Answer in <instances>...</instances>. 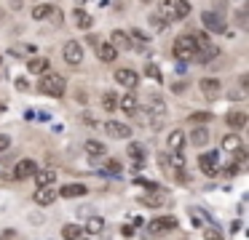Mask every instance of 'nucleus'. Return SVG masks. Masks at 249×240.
<instances>
[{"label":"nucleus","mask_w":249,"mask_h":240,"mask_svg":"<svg viewBox=\"0 0 249 240\" xmlns=\"http://www.w3.org/2000/svg\"><path fill=\"white\" fill-rule=\"evenodd\" d=\"M38 91H40V94H46V96L59 99V96H65V91H67V80L62 78V75H56V72H46V75H40Z\"/></svg>","instance_id":"1"},{"label":"nucleus","mask_w":249,"mask_h":240,"mask_svg":"<svg viewBox=\"0 0 249 240\" xmlns=\"http://www.w3.org/2000/svg\"><path fill=\"white\" fill-rule=\"evenodd\" d=\"M196 51H198V46H196L193 32H182V35H177V37H174L172 53L179 59V62H190V59L196 56Z\"/></svg>","instance_id":"2"},{"label":"nucleus","mask_w":249,"mask_h":240,"mask_svg":"<svg viewBox=\"0 0 249 240\" xmlns=\"http://www.w3.org/2000/svg\"><path fill=\"white\" fill-rule=\"evenodd\" d=\"M158 14H161V19L166 21V24L169 21H179L190 14V3L188 0H163Z\"/></svg>","instance_id":"3"},{"label":"nucleus","mask_w":249,"mask_h":240,"mask_svg":"<svg viewBox=\"0 0 249 240\" xmlns=\"http://www.w3.org/2000/svg\"><path fill=\"white\" fill-rule=\"evenodd\" d=\"M113 78H115V83H121L124 88H137V83H140V75H137V69H131V67H121V69H115L113 72Z\"/></svg>","instance_id":"4"},{"label":"nucleus","mask_w":249,"mask_h":240,"mask_svg":"<svg viewBox=\"0 0 249 240\" xmlns=\"http://www.w3.org/2000/svg\"><path fill=\"white\" fill-rule=\"evenodd\" d=\"M38 174V163H35L33 158H24V160H19L17 165H14V179L17 181H24V179H30V176H35Z\"/></svg>","instance_id":"5"},{"label":"nucleus","mask_w":249,"mask_h":240,"mask_svg":"<svg viewBox=\"0 0 249 240\" xmlns=\"http://www.w3.org/2000/svg\"><path fill=\"white\" fill-rule=\"evenodd\" d=\"M62 56H65L67 64H81L83 62V46L78 40H67L65 48H62Z\"/></svg>","instance_id":"6"},{"label":"nucleus","mask_w":249,"mask_h":240,"mask_svg":"<svg viewBox=\"0 0 249 240\" xmlns=\"http://www.w3.org/2000/svg\"><path fill=\"white\" fill-rule=\"evenodd\" d=\"M201 24L206 27V32H225V19L214 11H204L201 14Z\"/></svg>","instance_id":"7"},{"label":"nucleus","mask_w":249,"mask_h":240,"mask_svg":"<svg viewBox=\"0 0 249 240\" xmlns=\"http://www.w3.org/2000/svg\"><path fill=\"white\" fill-rule=\"evenodd\" d=\"M217 158H220V152H204V155H198V168L204 171L206 176H217V174H220V168H217Z\"/></svg>","instance_id":"8"},{"label":"nucleus","mask_w":249,"mask_h":240,"mask_svg":"<svg viewBox=\"0 0 249 240\" xmlns=\"http://www.w3.org/2000/svg\"><path fill=\"white\" fill-rule=\"evenodd\" d=\"M105 133H107L110 139H129L131 128L126 126V123H121V120H107L105 123Z\"/></svg>","instance_id":"9"},{"label":"nucleus","mask_w":249,"mask_h":240,"mask_svg":"<svg viewBox=\"0 0 249 240\" xmlns=\"http://www.w3.org/2000/svg\"><path fill=\"white\" fill-rule=\"evenodd\" d=\"M118 110H124L126 115H140V99H137L134 94H131V91H126L124 96H118Z\"/></svg>","instance_id":"10"},{"label":"nucleus","mask_w":249,"mask_h":240,"mask_svg":"<svg viewBox=\"0 0 249 240\" xmlns=\"http://www.w3.org/2000/svg\"><path fill=\"white\" fill-rule=\"evenodd\" d=\"M174 227H177V219L174 216H158V219H153V222L147 224V229H150L153 235L169 232V229H174Z\"/></svg>","instance_id":"11"},{"label":"nucleus","mask_w":249,"mask_h":240,"mask_svg":"<svg viewBox=\"0 0 249 240\" xmlns=\"http://www.w3.org/2000/svg\"><path fill=\"white\" fill-rule=\"evenodd\" d=\"M110 46H113L115 51H131L129 32H124V30H113V35H110Z\"/></svg>","instance_id":"12"},{"label":"nucleus","mask_w":249,"mask_h":240,"mask_svg":"<svg viewBox=\"0 0 249 240\" xmlns=\"http://www.w3.org/2000/svg\"><path fill=\"white\" fill-rule=\"evenodd\" d=\"M198 88H201V94H204V96H209V99H214V96L222 91V83H220L217 78H204V80L198 83Z\"/></svg>","instance_id":"13"},{"label":"nucleus","mask_w":249,"mask_h":240,"mask_svg":"<svg viewBox=\"0 0 249 240\" xmlns=\"http://www.w3.org/2000/svg\"><path fill=\"white\" fill-rule=\"evenodd\" d=\"M56 200V190L54 187H38V190H35V203H38V206H51V203Z\"/></svg>","instance_id":"14"},{"label":"nucleus","mask_w":249,"mask_h":240,"mask_svg":"<svg viewBox=\"0 0 249 240\" xmlns=\"http://www.w3.org/2000/svg\"><path fill=\"white\" fill-rule=\"evenodd\" d=\"M217 53H220V48H217L214 43H206V46H201L198 51H196L193 59H196V62H201V64H206V62H212Z\"/></svg>","instance_id":"15"},{"label":"nucleus","mask_w":249,"mask_h":240,"mask_svg":"<svg viewBox=\"0 0 249 240\" xmlns=\"http://www.w3.org/2000/svg\"><path fill=\"white\" fill-rule=\"evenodd\" d=\"M247 120H249V115H247V112H241V110H231L225 115V123L231 128H244V126H247Z\"/></svg>","instance_id":"16"},{"label":"nucleus","mask_w":249,"mask_h":240,"mask_svg":"<svg viewBox=\"0 0 249 240\" xmlns=\"http://www.w3.org/2000/svg\"><path fill=\"white\" fill-rule=\"evenodd\" d=\"M46 69H49V59L30 56V62H27V72L30 75H46Z\"/></svg>","instance_id":"17"},{"label":"nucleus","mask_w":249,"mask_h":240,"mask_svg":"<svg viewBox=\"0 0 249 240\" xmlns=\"http://www.w3.org/2000/svg\"><path fill=\"white\" fill-rule=\"evenodd\" d=\"M86 184H78V181H72V184H65L59 190V197H83L86 195Z\"/></svg>","instance_id":"18"},{"label":"nucleus","mask_w":249,"mask_h":240,"mask_svg":"<svg viewBox=\"0 0 249 240\" xmlns=\"http://www.w3.org/2000/svg\"><path fill=\"white\" fill-rule=\"evenodd\" d=\"M72 21H75L78 30H89V27H94L91 14H86L83 8H75V11H72Z\"/></svg>","instance_id":"19"},{"label":"nucleus","mask_w":249,"mask_h":240,"mask_svg":"<svg viewBox=\"0 0 249 240\" xmlns=\"http://www.w3.org/2000/svg\"><path fill=\"white\" fill-rule=\"evenodd\" d=\"M99 101H102V110L105 112H115V110H118V94H115V91H102Z\"/></svg>","instance_id":"20"},{"label":"nucleus","mask_w":249,"mask_h":240,"mask_svg":"<svg viewBox=\"0 0 249 240\" xmlns=\"http://www.w3.org/2000/svg\"><path fill=\"white\" fill-rule=\"evenodd\" d=\"M115 56H118V51H115L113 46H110V43H99L97 46V59L99 62H115Z\"/></svg>","instance_id":"21"},{"label":"nucleus","mask_w":249,"mask_h":240,"mask_svg":"<svg viewBox=\"0 0 249 240\" xmlns=\"http://www.w3.org/2000/svg\"><path fill=\"white\" fill-rule=\"evenodd\" d=\"M166 147H169V149L185 147V131H182V128H174V131L169 133V136H166Z\"/></svg>","instance_id":"22"},{"label":"nucleus","mask_w":249,"mask_h":240,"mask_svg":"<svg viewBox=\"0 0 249 240\" xmlns=\"http://www.w3.org/2000/svg\"><path fill=\"white\" fill-rule=\"evenodd\" d=\"M83 149H86L89 155H94V158H105V155H107V147H105L102 142H97V139H89V142L83 144Z\"/></svg>","instance_id":"23"},{"label":"nucleus","mask_w":249,"mask_h":240,"mask_svg":"<svg viewBox=\"0 0 249 240\" xmlns=\"http://www.w3.org/2000/svg\"><path fill=\"white\" fill-rule=\"evenodd\" d=\"M188 139H190V144H193V147H204V144L209 142V131H206V128H193Z\"/></svg>","instance_id":"24"},{"label":"nucleus","mask_w":249,"mask_h":240,"mask_svg":"<svg viewBox=\"0 0 249 240\" xmlns=\"http://www.w3.org/2000/svg\"><path fill=\"white\" fill-rule=\"evenodd\" d=\"M163 163H169L172 168H177V171H185V155L179 152V149H172L169 158H163Z\"/></svg>","instance_id":"25"},{"label":"nucleus","mask_w":249,"mask_h":240,"mask_svg":"<svg viewBox=\"0 0 249 240\" xmlns=\"http://www.w3.org/2000/svg\"><path fill=\"white\" fill-rule=\"evenodd\" d=\"M220 147L225 149V152H236V149L241 147V139H238L236 133H225V136H222V142H220Z\"/></svg>","instance_id":"26"},{"label":"nucleus","mask_w":249,"mask_h":240,"mask_svg":"<svg viewBox=\"0 0 249 240\" xmlns=\"http://www.w3.org/2000/svg\"><path fill=\"white\" fill-rule=\"evenodd\" d=\"M129 40H131V51H142L147 46V35H142L140 30H131L129 32Z\"/></svg>","instance_id":"27"},{"label":"nucleus","mask_w":249,"mask_h":240,"mask_svg":"<svg viewBox=\"0 0 249 240\" xmlns=\"http://www.w3.org/2000/svg\"><path fill=\"white\" fill-rule=\"evenodd\" d=\"M126 155H129L131 160H137V163H140V160H145V147H142L140 142H131L129 149H126Z\"/></svg>","instance_id":"28"},{"label":"nucleus","mask_w":249,"mask_h":240,"mask_svg":"<svg viewBox=\"0 0 249 240\" xmlns=\"http://www.w3.org/2000/svg\"><path fill=\"white\" fill-rule=\"evenodd\" d=\"M83 235V229L78 227V224H65V227H62V238L65 240H78Z\"/></svg>","instance_id":"29"},{"label":"nucleus","mask_w":249,"mask_h":240,"mask_svg":"<svg viewBox=\"0 0 249 240\" xmlns=\"http://www.w3.org/2000/svg\"><path fill=\"white\" fill-rule=\"evenodd\" d=\"M51 11H54V5H51V3H40V5H35V8H33V19H49Z\"/></svg>","instance_id":"30"},{"label":"nucleus","mask_w":249,"mask_h":240,"mask_svg":"<svg viewBox=\"0 0 249 240\" xmlns=\"http://www.w3.org/2000/svg\"><path fill=\"white\" fill-rule=\"evenodd\" d=\"M54 179H56V174H54L51 168H49V171H38V174H35V181H38V187H49Z\"/></svg>","instance_id":"31"},{"label":"nucleus","mask_w":249,"mask_h":240,"mask_svg":"<svg viewBox=\"0 0 249 240\" xmlns=\"http://www.w3.org/2000/svg\"><path fill=\"white\" fill-rule=\"evenodd\" d=\"M86 229H89V232H91V235L102 232V229H105V219H99V216L89 219V222H86Z\"/></svg>","instance_id":"32"},{"label":"nucleus","mask_w":249,"mask_h":240,"mask_svg":"<svg viewBox=\"0 0 249 240\" xmlns=\"http://www.w3.org/2000/svg\"><path fill=\"white\" fill-rule=\"evenodd\" d=\"M11 53L14 56H35V46H17V48H11Z\"/></svg>","instance_id":"33"},{"label":"nucleus","mask_w":249,"mask_h":240,"mask_svg":"<svg viewBox=\"0 0 249 240\" xmlns=\"http://www.w3.org/2000/svg\"><path fill=\"white\" fill-rule=\"evenodd\" d=\"M204 240H225L217 227H204Z\"/></svg>","instance_id":"34"},{"label":"nucleus","mask_w":249,"mask_h":240,"mask_svg":"<svg viewBox=\"0 0 249 240\" xmlns=\"http://www.w3.org/2000/svg\"><path fill=\"white\" fill-rule=\"evenodd\" d=\"M150 24H153V30H156V32H163V30H166V21L161 19V14H153V16H150Z\"/></svg>","instance_id":"35"},{"label":"nucleus","mask_w":249,"mask_h":240,"mask_svg":"<svg viewBox=\"0 0 249 240\" xmlns=\"http://www.w3.org/2000/svg\"><path fill=\"white\" fill-rule=\"evenodd\" d=\"M142 203H145V206H150V208H158L163 203V197L161 195H145V197H142Z\"/></svg>","instance_id":"36"},{"label":"nucleus","mask_w":249,"mask_h":240,"mask_svg":"<svg viewBox=\"0 0 249 240\" xmlns=\"http://www.w3.org/2000/svg\"><path fill=\"white\" fill-rule=\"evenodd\" d=\"M190 120H193V123H209L212 120V112H193Z\"/></svg>","instance_id":"37"},{"label":"nucleus","mask_w":249,"mask_h":240,"mask_svg":"<svg viewBox=\"0 0 249 240\" xmlns=\"http://www.w3.org/2000/svg\"><path fill=\"white\" fill-rule=\"evenodd\" d=\"M145 72H147V78L161 80V72H158V67H156V64H147V67H145Z\"/></svg>","instance_id":"38"},{"label":"nucleus","mask_w":249,"mask_h":240,"mask_svg":"<svg viewBox=\"0 0 249 240\" xmlns=\"http://www.w3.org/2000/svg\"><path fill=\"white\" fill-rule=\"evenodd\" d=\"M8 147H11V136L0 133V152H3V149H8Z\"/></svg>","instance_id":"39"},{"label":"nucleus","mask_w":249,"mask_h":240,"mask_svg":"<svg viewBox=\"0 0 249 240\" xmlns=\"http://www.w3.org/2000/svg\"><path fill=\"white\" fill-rule=\"evenodd\" d=\"M107 171H110V174H121V163H115V160H107Z\"/></svg>","instance_id":"40"},{"label":"nucleus","mask_w":249,"mask_h":240,"mask_svg":"<svg viewBox=\"0 0 249 240\" xmlns=\"http://www.w3.org/2000/svg\"><path fill=\"white\" fill-rule=\"evenodd\" d=\"M17 88L27 91V88H30V83H27V80H24V78H19V80H17Z\"/></svg>","instance_id":"41"},{"label":"nucleus","mask_w":249,"mask_h":240,"mask_svg":"<svg viewBox=\"0 0 249 240\" xmlns=\"http://www.w3.org/2000/svg\"><path fill=\"white\" fill-rule=\"evenodd\" d=\"M51 19H54V24H62V14H59V11H51Z\"/></svg>","instance_id":"42"},{"label":"nucleus","mask_w":249,"mask_h":240,"mask_svg":"<svg viewBox=\"0 0 249 240\" xmlns=\"http://www.w3.org/2000/svg\"><path fill=\"white\" fill-rule=\"evenodd\" d=\"M238 83H241V91H247V85H249V78H247V75H241V80H238Z\"/></svg>","instance_id":"43"},{"label":"nucleus","mask_w":249,"mask_h":240,"mask_svg":"<svg viewBox=\"0 0 249 240\" xmlns=\"http://www.w3.org/2000/svg\"><path fill=\"white\" fill-rule=\"evenodd\" d=\"M3 16H6V14H3V8H0V21H3Z\"/></svg>","instance_id":"44"},{"label":"nucleus","mask_w":249,"mask_h":240,"mask_svg":"<svg viewBox=\"0 0 249 240\" xmlns=\"http://www.w3.org/2000/svg\"><path fill=\"white\" fill-rule=\"evenodd\" d=\"M75 3H89V0H75Z\"/></svg>","instance_id":"45"},{"label":"nucleus","mask_w":249,"mask_h":240,"mask_svg":"<svg viewBox=\"0 0 249 240\" xmlns=\"http://www.w3.org/2000/svg\"><path fill=\"white\" fill-rule=\"evenodd\" d=\"M0 64H3V56H0Z\"/></svg>","instance_id":"46"},{"label":"nucleus","mask_w":249,"mask_h":240,"mask_svg":"<svg viewBox=\"0 0 249 240\" xmlns=\"http://www.w3.org/2000/svg\"><path fill=\"white\" fill-rule=\"evenodd\" d=\"M0 110H3V104H0Z\"/></svg>","instance_id":"47"}]
</instances>
